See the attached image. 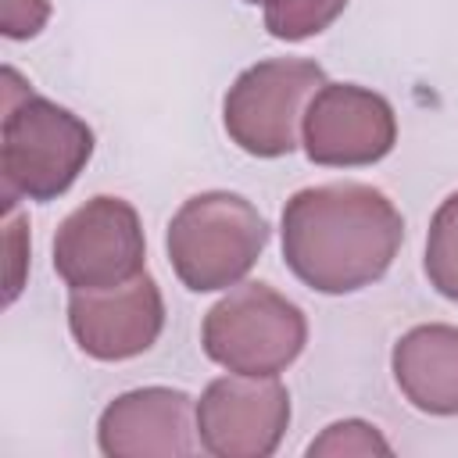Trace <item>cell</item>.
I'll use <instances>...</instances> for the list:
<instances>
[{"label":"cell","instance_id":"cell-4","mask_svg":"<svg viewBox=\"0 0 458 458\" xmlns=\"http://www.w3.org/2000/svg\"><path fill=\"white\" fill-rule=\"evenodd\" d=\"M204 354L225 372L279 376L308 344L304 311L268 283H236L200 326Z\"/></svg>","mask_w":458,"mask_h":458},{"label":"cell","instance_id":"cell-1","mask_svg":"<svg viewBox=\"0 0 458 458\" xmlns=\"http://www.w3.org/2000/svg\"><path fill=\"white\" fill-rule=\"evenodd\" d=\"M279 233L286 268L308 290L344 297L386 276L404 240V218L369 182H322L286 200Z\"/></svg>","mask_w":458,"mask_h":458},{"label":"cell","instance_id":"cell-5","mask_svg":"<svg viewBox=\"0 0 458 458\" xmlns=\"http://www.w3.org/2000/svg\"><path fill=\"white\" fill-rule=\"evenodd\" d=\"M326 72L308 57H268L243 68L222 100L229 140L250 157H283L297 150V129Z\"/></svg>","mask_w":458,"mask_h":458},{"label":"cell","instance_id":"cell-14","mask_svg":"<svg viewBox=\"0 0 458 458\" xmlns=\"http://www.w3.org/2000/svg\"><path fill=\"white\" fill-rule=\"evenodd\" d=\"M394 447L386 444V437L365 422V419H340L333 426H326L311 444L308 454L311 458H347V454H390Z\"/></svg>","mask_w":458,"mask_h":458},{"label":"cell","instance_id":"cell-12","mask_svg":"<svg viewBox=\"0 0 458 458\" xmlns=\"http://www.w3.org/2000/svg\"><path fill=\"white\" fill-rule=\"evenodd\" d=\"M426 279L429 286L458 304V190L440 200L426 233Z\"/></svg>","mask_w":458,"mask_h":458},{"label":"cell","instance_id":"cell-13","mask_svg":"<svg viewBox=\"0 0 458 458\" xmlns=\"http://www.w3.org/2000/svg\"><path fill=\"white\" fill-rule=\"evenodd\" d=\"M344 7L347 0H265V29L272 39L301 43L326 32Z\"/></svg>","mask_w":458,"mask_h":458},{"label":"cell","instance_id":"cell-16","mask_svg":"<svg viewBox=\"0 0 458 458\" xmlns=\"http://www.w3.org/2000/svg\"><path fill=\"white\" fill-rule=\"evenodd\" d=\"M50 21V0H4L0 32L7 39H32Z\"/></svg>","mask_w":458,"mask_h":458},{"label":"cell","instance_id":"cell-7","mask_svg":"<svg viewBox=\"0 0 458 458\" xmlns=\"http://www.w3.org/2000/svg\"><path fill=\"white\" fill-rule=\"evenodd\" d=\"M290 426V394L279 376L229 372L197 401V440L215 458H268Z\"/></svg>","mask_w":458,"mask_h":458},{"label":"cell","instance_id":"cell-10","mask_svg":"<svg viewBox=\"0 0 458 458\" xmlns=\"http://www.w3.org/2000/svg\"><path fill=\"white\" fill-rule=\"evenodd\" d=\"M197 444V404L172 386L118 394L97 419V447L107 458H186Z\"/></svg>","mask_w":458,"mask_h":458},{"label":"cell","instance_id":"cell-6","mask_svg":"<svg viewBox=\"0 0 458 458\" xmlns=\"http://www.w3.org/2000/svg\"><path fill=\"white\" fill-rule=\"evenodd\" d=\"M147 258V236L136 208L100 193L79 204L54 236V272L68 290H104L136 279Z\"/></svg>","mask_w":458,"mask_h":458},{"label":"cell","instance_id":"cell-2","mask_svg":"<svg viewBox=\"0 0 458 458\" xmlns=\"http://www.w3.org/2000/svg\"><path fill=\"white\" fill-rule=\"evenodd\" d=\"M4 204L57 200L93 157V129L75 111L32 93L14 68H4Z\"/></svg>","mask_w":458,"mask_h":458},{"label":"cell","instance_id":"cell-17","mask_svg":"<svg viewBox=\"0 0 458 458\" xmlns=\"http://www.w3.org/2000/svg\"><path fill=\"white\" fill-rule=\"evenodd\" d=\"M247 4H265V0H247Z\"/></svg>","mask_w":458,"mask_h":458},{"label":"cell","instance_id":"cell-3","mask_svg":"<svg viewBox=\"0 0 458 458\" xmlns=\"http://www.w3.org/2000/svg\"><path fill=\"white\" fill-rule=\"evenodd\" d=\"M268 243L265 215L240 193L204 190L179 204L168 222L165 250L179 283L193 293L236 286Z\"/></svg>","mask_w":458,"mask_h":458},{"label":"cell","instance_id":"cell-8","mask_svg":"<svg viewBox=\"0 0 458 458\" xmlns=\"http://www.w3.org/2000/svg\"><path fill=\"white\" fill-rule=\"evenodd\" d=\"M308 161L326 168H361L383 161L397 143V114L376 89L326 82L301 122Z\"/></svg>","mask_w":458,"mask_h":458},{"label":"cell","instance_id":"cell-11","mask_svg":"<svg viewBox=\"0 0 458 458\" xmlns=\"http://www.w3.org/2000/svg\"><path fill=\"white\" fill-rule=\"evenodd\" d=\"M394 383L426 415H458V326L429 322L408 329L390 351Z\"/></svg>","mask_w":458,"mask_h":458},{"label":"cell","instance_id":"cell-9","mask_svg":"<svg viewBox=\"0 0 458 458\" xmlns=\"http://www.w3.org/2000/svg\"><path fill=\"white\" fill-rule=\"evenodd\" d=\"M68 329L86 358L129 361L147 354L165 329V297L150 272L104 290L68 293Z\"/></svg>","mask_w":458,"mask_h":458},{"label":"cell","instance_id":"cell-15","mask_svg":"<svg viewBox=\"0 0 458 458\" xmlns=\"http://www.w3.org/2000/svg\"><path fill=\"white\" fill-rule=\"evenodd\" d=\"M4 247H7V304L21 293L25 265H29V229L14 204H4Z\"/></svg>","mask_w":458,"mask_h":458}]
</instances>
